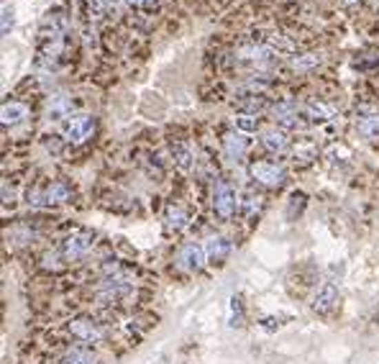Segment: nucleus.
<instances>
[{
	"label": "nucleus",
	"mask_w": 379,
	"mask_h": 364,
	"mask_svg": "<svg viewBox=\"0 0 379 364\" xmlns=\"http://www.w3.org/2000/svg\"><path fill=\"white\" fill-rule=\"evenodd\" d=\"M238 210H241V216L244 219H259L264 210V195L262 192H244L241 195V205H238Z\"/></svg>",
	"instance_id": "4be33fe9"
},
{
	"label": "nucleus",
	"mask_w": 379,
	"mask_h": 364,
	"mask_svg": "<svg viewBox=\"0 0 379 364\" xmlns=\"http://www.w3.org/2000/svg\"><path fill=\"white\" fill-rule=\"evenodd\" d=\"M210 203H213V210L221 221H231L236 216V210L241 205V198L236 188L228 180H216L213 182V190H210Z\"/></svg>",
	"instance_id": "f257e3e1"
},
{
	"label": "nucleus",
	"mask_w": 379,
	"mask_h": 364,
	"mask_svg": "<svg viewBox=\"0 0 379 364\" xmlns=\"http://www.w3.org/2000/svg\"><path fill=\"white\" fill-rule=\"evenodd\" d=\"M95 134V116L90 113H77L64 123V141L70 144H85Z\"/></svg>",
	"instance_id": "423d86ee"
},
{
	"label": "nucleus",
	"mask_w": 379,
	"mask_h": 364,
	"mask_svg": "<svg viewBox=\"0 0 379 364\" xmlns=\"http://www.w3.org/2000/svg\"><path fill=\"white\" fill-rule=\"evenodd\" d=\"M205 254L210 264H223L231 254V241L226 236H210L205 244Z\"/></svg>",
	"instance_id": "f3484780"
},
{
	"label": "nucleus",
	"mask_w": 379,
	"mask_h": 364,
	"mask_svg": "<svg viewBox=\"0 0 379 364\" xmlns=\"http://www.w3.org/2000/svg\"><path fill=\"white\" fill-rule=\"evenodd\" d=\"M246 152H249V139L241 131H226L223 134V154L231 159V162H238L244 159Z\"/></svg>",
	"instance_id": "9b49d317"
},
{
	"label": "nucleus",
	"mask_w": 379,
	"mask_h": 364,
	"mask_svg": "<svg viewBox=\"0 0 379 364\" xmlns=\"http://www.w3.org/2000/svg\"><path fill=\"white\" fill-rule=\"evenodd\" d=\"M338 305V287L334 283H325L318 287L316 298H313V310L316 313H331V310Z\"/></svg>",
	"instance_id": "ddd939ff"
},
{
	"label": "nucleus",
	"mask_w": 379,
	"mask_h": 364,
	"mask_svg": "<svg viewBox=\"0 0 379 364\" xmlns=\"http://www.w3.org/2000/svg\"><path fill=\"white\" fill-rule=\"evenodd\" d=\"M10 26H13V8H3V37H8Z\"/></svg>",
	"instance_id": "c756f323"
},
{
	"label": "nucleus",
	"mask_w": 379,
	"mask_h": 364,
	"mask_svg": "<svg viewBox=\"0 0 379 364\" xmlns=\"http://www.w3.org/2000/svg\"><path fill=\"white\" fill-rule=\"evenodd\" d=\"M289 154H292V162L300 164V167H307L310 162H316L318 159V144L313 139H298L295 144L289 146Z\"/></svg>",
	"instance_id": "f8f14e48"
},
{
	"label": "nucleus",
	"mask_w": 379,
	"mask_h": 364,
	"mask_svg": "<svg viewBox=\"0 0 379 364\" xmlns=\"http://www.w3.org/2000/svg\"><path fill=\"white\" fill-rule=\"evenodd\" d=\"M64 256H62V252H49V254H44V262H41V267L44 270H62L64 267Z\"/></svg>",
	"instance_id": "bb28decb"
},
{
	"label": "nucleus",
	"mask_w": 379,
	"mask_h": 364,
	"mask_svg": "<svg viewBox=\"0 0 379 364\" xmlns=\"http://www.w3.org/2000/svg\"><path fill=\"white\" fill-rule=\"evenodd\" d=\"M85 6H88L90 21L105 19V13H108V3H105V0H85Z\"/></svg>",
	"instance_id": "a878e982"
},
{
	"label": "nucleus",
	"mask_w": 379,
	"mask_h": 364,
	"mask_svg": "<svg viewBox=\"0 0 379 364\" xmlns=\"http://www.w3.org/2000/svg\"><path fill=\"white\" fill-rule=\"evenodd\" d=\"M67 334H70L74 341H80L82 346H98L108 338L105 326H103L100 321L90 318V316H77V318L70 321V323H67Z\"/></svg>",
	"instance_id": "f03ea898"
},
{
	"label": "nucleus",
	"mask_w": 379,
	"mask_h": 364,
	"mask_svg": "<svg viewBox=\"0 0 379 364\" xmlns=\"http://www.w3.org/2000/svg\"><path fill=\"white\" fill-rule=\"evenodd\" d=\"M244 323V305H241V298H234L231 301V326H241Z\"/></svg>",
	"instance_id": "cd10ccee"
},
{
	"label": "nucleus",
	"mask_w": 379,
	"mask_h": 364,
	"mask_svg": "<svg viewBox=\"0 0 379 364\" xmlns=\"http://www.w3.org/2000/svg\"><path fill=\"white\" fill-rule=\"evenodd\" d=\"M305 116L310 121H318V123H325V121H334L338 116L334 103H325V101H310L305 105Z\"/></svg>",
	"instance_id": "412c9836"
},
{
	"label": "nucleus",
	"mask_w": 379,
	"mask_h": 364,
	"mask_svg": "<svg viewBox=\"0 0 379 364\" xmlns=\"http://www.w3.org/2000/svg\"><path fill=\"white\" fill-rule=\"evenodd\" d=\"M92 249H95V234H90V231H74L70 236H64L62 246H59V252H62L67 264L82 262Z\"/></svg>",
	"instance_id": "7ed1b4c3"
},
{
	"label": "nucleus",
	"mask_w": 379,
	"mask_h": 364,
	"mask_svg": "<svg viewBox=\"0 0 379 364\" xmlns=\"http://www.w3.org/2000/svg\"><path fill=\"white\" fill-rule=\"evenodd\" d=\"M262 146L267 149V152H272V154H282V152H289V136L285 128H267L262 134Z\"/></svg>",
	"instance_id": "dca6fc26"
},
{
	"label": "nucleus",
	"mask_w": 379,
	"mask_h": 364,
	"mask_svg": "<svg viewBox=\"0 0 379 364\" xmlns=\"http://www.w3.org/2000/svg\"><path fill=\"white\" fill-rule=\"evenodd\" d=\"M44 192H46V208L64 205V203H70L74 198V188L70 185V182H64V180L52 182L49 188H44Z\"/></svg>",
	"instance_id": "2eb2a0df"
},
{
	"label": "nucleus",
	"mask_w": 379,
	"mask_h": 364,
	"mask_svg": "<svg viewBox=\"0 0 379 364\" xmlns=\"http://www.w3.org/2000/svg\"><path fill=\"white\" fill-rule=\"evenodd\" d=\"M208 262V254H205V246L195 244V241H187L177 249L174 254V267L185 274H192V272H200L203 267Z\"/></svg>",
	"instance_id": "20e7f679"
},
{
	"label": "nucleus",
	"mask_w": 379,
	"mask_h": 364,
	"mask_svg": "<svg viewBox=\"0 0 379 364\" xmlns=\"http://www.w3.org/2000/svg\"><path fill=\"white\" fill-rule=\"evenodd\" d=\"M356 131L367 141H379V108L377 105H359L356 108Z\"/></svg>",
	"instance_id": "6e6552de"
},
{
	"label": "nucleus",
	"mask_w": 379,
	"mask_h": 364,
	"mask_svg": "<svg viewBox=\"0 0 379 364\" xmlns=\"http://www.w3.org/2000/svg\"><path fill=\"white\" fill-rule=\"evenodd\" d=\"M190 223V213L182 205H177V203H172V205H167V210H164V226H167V231H174V234H180L182 228Z\"/></svg>",
	"instance_id": "aec40b11"
},
{
	"label": "nucleus",
	"mask_w": 379,
	"mask_h": 364,
	"mask_svg": "<svg viewBox=\"0 0 379 364\" xmlns=\"http://www.w3.org/2000/svg\"><path fill=\"white\" fill-rule=\"evenodd\" d=\"M256 128H259V119H256V116H246V113L236 116V131H241V134H254Z\"/></svg>",
	"instance_id": "393cba45"
},
{
	"label": "nucleus",
	"mask_w": 379,
	"mask_h": 364,
	"mask_svg": "<svg viewBox=\"0 0 379 364\" xmlns=\"http://www.w3.org/2000/svg\"><path fill=\"white\" fill-rule=\"evenodd\" d=\"M126 6L134 10H154L156 8V0H126Z\"/></svg>",
	"instance_id": "c85d7f7f"
},
{
	"label": "nucleus",
	"mask_w": 379,
	"mask_h": 364,
	"mask_svg": "<svg viewBox=\"0 0 379 364\" xmlns=\"http://www.w3.org/2000/svg\"><path fill=\"white\" fill-rule=\"evenodd\" d=\"M323 59H325L323 52H305V54L292 57L289 67H292L295 72H300V74H307V72H316L318 67L323 64Z\"/></svg>",
	"instance_id": "6ab92c4d"
},
{
	"label": "nucleus",
	"mask_w": 379,
	"mask_h": 364,
	"mask_svg": "<svg viewBox=\"0 0 379 364\" xmlns=\"http://www.w3.org/2000/svg\"><path fill=\"white\" fill-rule=\"evenodd\" d=\"M272 119L277 121V126L285 128V131H303L305 128V119L295 103H277L272 105Z\"/></svg>",
	"instance_id": "0eeeda50"
},
{
	"label": "nucleus",
	"mask_w": 379,
	"mask_h": 364,
	"mask_svg": "<svg viewBox=\"0 0 379 364\" xmlns=\"http://www.w3.org/2000/svg\"><path fill=\"white\" fill-rule=\"evenodd\" d=\"M236 108L246 113V116H259L264 110H269V101L264 98V95H241L238 101H236Z\"/></svg>",
	"instance_id": "5701e85b"
},
{
	"label": "nucleus",
	"mask_w": 379,
	"mask_h": 364,
	"mask_svg": "<svg viewBox=\"0 0 379 364\" xmlns=\"http://www.w3.org/2000/svg\"><path fill=\"white\" fill-rule=\"evenodd\" d=\"M170 154H172V162L177 164V170H182V172H190L195 159H198L195 152H192V146H190V141H185V139H170Z\"/></svg>",
	"instance_id": "1a4fd4ad"
},
{
	"label": "nucleus",
	"mask_w": 379,
	"mask_h": 364,
	"mask_svg": "<svg viewBox=\"0 0 379 364\" xmlns=\"http://www.w3.org/2000/svg\"><path fill=\"white\" fill-rule=\"evenodd\" d=\"M259 34H262V44L269 46L272 52H277V54H292V52H295V41H292L287 34L274 31V28H264Z\"/></svg>",
	"instance_id": "4468645a"
},
{
	"label": "nucleus",
	"mask_w": 379,
	"mask_h": 364,
	"mask_svg": "<svg viewBox=\"0 0 379 364\" xmlns=\"http://www.w3.org/2000/svg\"><path fill=\"white\" fill-rule=\"evenodd\" d=\"M26 119H28V105L26 103H21V101L3 103V126L6 128L19 126V123H23Z\"/></svg>",
	"instance_id": "a211bd4d"
},
{
	"label": "nucleus",
	"mask_w": 379,
	"mask_h": 364,
	"mask_svg": "<svg viewBox=\"0 0 379 364\" xmlns=\"http://www.w3.org/2000/svg\"><path fill=\"white\" fill-rule=\"evenodd\" d=\"M72 110H74V101L67 95V92H54L46 98V116L49 121H59V119H72Z\"/></svg>",
	"instance_id": "9d476101"
},
{
	"label": "nucleus",
	"mask_w": 379,
	"mask_h": 364,
	"mask_svg": "<svg viewBox=\"0 0 379 364\" xmlns=\"http://www.w3.org/2000/svg\"><path fill=\"white\" fill-rule=\"evenodd\" d=\"M249 172H252L254 182H259L262 188H282L285 182H287V172H285V167L277 162H267V159H259V162H252L249 167Z\"/></svg>",
	"instance_id": "39448f33"
},
{
	"label": "nucleus",
	"mask_w": 379,
	"mask_h": 364,
	"mask_svg": "<svg viewBox=\"0 0 379 364\" xmlns=\"http://www.w3.org/2000/svg\"><path fill=\"white\" fill-rule=\"evenodd\" d=\"M105 3H108V8H113V6H118L121 0H105Z\"/></svg>",
	"instance_id": "2f4dec72"
},
{
	"label": "nucleus",
	"mask_w": 379,
	"mask_h": 364,
	"mask_svg": "<svg viewBox=\"0 0 379 364\" xmlns=\"http://www.w3.org/2000/svg\"><path fill=\"white\" fill-rule=\"evenodd\" d=\"M338 6L346 10H356V8H361V0H338Z\"/></svg>",
	"instance_id": "7c9ffc66"
},
{
	"label": "nucleus",
	"mask_w": 379,
	"mask_h": 364,
	"mask_svg": "<svg viewBox=\"0 0 379 364\" xmlns=\"http://www.w3.org/2000/svg\"><path fill=\"white\" fill-rule=\"evenodd\" d=\"M57 364H98V359H95V354L88 352V349L74 346V349H67V352L57 359Z\"/></svg>",
	"instance_id": "b1692460"
}]
</instances>
